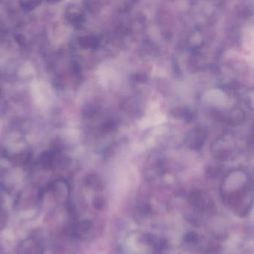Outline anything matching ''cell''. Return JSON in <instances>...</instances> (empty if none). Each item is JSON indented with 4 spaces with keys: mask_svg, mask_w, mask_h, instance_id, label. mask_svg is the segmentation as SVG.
I'll use <instances>...</instances> for the list:
<instances>
[{
    "mask_svg": "<svg viewBox=\"0 0 254 254\" xmlns=\"http://www.w3.org/2000/svg\"><path fill=\"white\" fill-rule=\"evenodd\" d=\"M23 244L26 247L23 245L20 247V254H41V246L36 241L30 239L23 242Z\"/></svg>",
    "mask_w": 254,
    "mask_h": 254,
    "instance_id": "6da1fadb",
    "label": "cell"
},
{
    "mask_svg": "<svg viewBox=\"0 0 254 254\" xmlns=\"http://www.w3.org/2000/svg\"><path fill=\"white\" fill-rule=\"evenodd\" d=\"M6 218V214H5V211L2 208H0V224L5 222Z\"/></svg>",
    "mask_w": 254,
    "mask_h": 254,
    "instance_id": "7a4b0ae2",
    "label": "cell"
}]
</instances>
